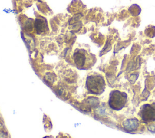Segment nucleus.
I'll list each match as a JSON object with an SVG mask.
<instances>
[{
    "mask_svg": "<svg viewBox=\"0 0 155 138\" xmlns=\"http://www.w3.org/2000/svg\"><path fill=\"white\" fill-rule=\"evenodd\" d=\"M72 60L76 67L79 69H89L96 61L95 55L84 48H76L73 51Z\"/></svg>",
    "mask_w": 155,
    "mask_h": 138,
    "instance_id": "1",
    "label": "nucleus"
},
{
    "mask_svg": "<svg viewBox=\"0 0 155 138\" xmlns=\"http://www.w3.org/2000/svg\"><path fill=\"white\" fill-rule=\"evenodd\" d=\"M85 87L88 93L94 94H101L105 89L106 83L104 76L99 73H93L87 76Z\"/></svg>",
    "mask_w": 155,
    "mask_h": 138,
    "instance_id": "2",
    "label": "nucleus"
},
{
    "mask_svg": "<svg viewBox=\"0 0 155 138\" xmlns=\"http://www.w3.org/2000/svg\"><path fill=\"white\" fill-rule=\"evenodd\" d=\"M128 101V94L125 92L119 90H113L109 95L108 105L112 110L119 111L126 107Z\"/></svg>",
    "mask_w": 155,
    "mask_h": 138,
    "instance_id": "3",
    "label": "nucleus"
},
{
    "mask_svg": "<svg viewBox=\"0 0 155 138\" xmlns=\"http://www.w3.org/2000/svg\"><path fill=\"white\" fill-rule=\"evenodd\" d=\"M138 115L144 122H155V102L143 104L139 109Z\"/></svg>",
    "mask_w": 155,
    "mask_h": 138,
    "instance_id": "4",
    "label": "nucleus"
},
{
    "mask_svg": "<svg viewBox=\"0 0 155 138\" xmlns=\"http://www.w3.org/2000/svg\"><path fill=\"white\" fill-rule=\"evenodd\" d=\"M140 126L139 121L136 119H128L123 122L124 129L128 132L136 131Z\"/></svg>",
    "mask_w": 155,
    "mask_h": 138,
    "instance_id": "5",
    "label": "nucleus"
}]
</instances>
